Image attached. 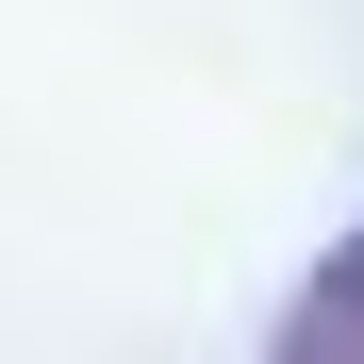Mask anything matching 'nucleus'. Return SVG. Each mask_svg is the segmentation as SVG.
<instances>
[{
  "label": "nucleus",
  "instance_id": "nucleus-1",
  "mask_svg": "<svg viewBox=\"0 0 364 364\" xmlns=\"http://www.w3.org/2000/svg\"><path fill=\"white\" fill-rule=\"evenodd\" d=\"M282 364H364V215L331 232V265L282 298Z\"/></svg>",
  "mask_w": 364,
  "mask_h": 364
}]
</instances>
